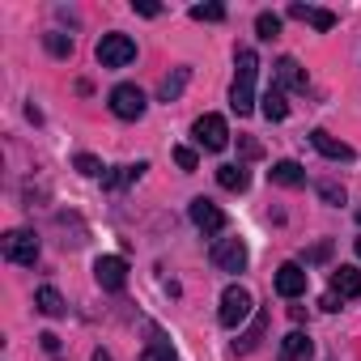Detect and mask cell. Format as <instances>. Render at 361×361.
I'll use <instances>...</instances> for the list:
<instances>
[{
	"instance_id": "cell-1",
	"label": "cell",
	"mask_w": 361,
	"mask_h": 361,
	"mask_svg": "<svg viewBox=\"0 0 361 361\" xmlns=\"http://www.w3.org/2000/svg\"><path fill=\"white\" fill-rule=\"evenodd\" d=\"M234 64H238V77H234V85H230V106H234V115H251V111H255V77H259V56H255L251 47H243Z\"/></svg>"
},
{
	"instance_id": "cell-2",
	"label": "cell",
	"mask_w": 361,
	"mask_h": 361,
	"mask_svg": "<svg viewBox=\"0 0 361 361\" xmlns=\"http://www.w3.org/2000/svg\"><path fill=\"white\" fill-rule=\"evenodd\" d=\"M0 251H5L9 264H22V268L39 264V238H35V230H9L5 238H0Z\"/></svg>"
},
{
	"instance_id": "cell-3",
	"label": "cell",
	"mask_w": 361,
	"mask_h": 361,
	"mask_svg": "<svg viewBox=\"0 0 361 361\" xmlns=\"http://www.w3.org/2000/svg\"><path fill=\"white\" fill-rule=\"evenodd\" d=\"M136 60V43L128 35H102L98 39V64L102 68H128Z\"/></svg>"
},
{
	"instance_id": "cell-4",
	"label": "cell",
	"mask_w": 361,
	"mask_h": 361,
	"mask_svg": "<svg viewBox=\"0 0 361 361\" xmlns=\"http://www.w3.org/2000/svg\"><path fill=\"white\" fill-rule=\"evenodd\" d=\"M192 132H196V145L209 149V153H221V149L230 145V123H226L221 115H200Z\"/></svg>"
},
{
	"instance_id": "cell-5",
	"label": "cell",
	"mask_w": 361,
	"mask_h": 361,
	"mask_svg": "<svg viewBox=\"0 0 361 361\" xmlns=\"http://www.w3.org/2000/svg\"><path fill=\"white\" fill-rule=\"evenodd\" d=\"M145 106H149V98H145L140 85H115V90H111V111H115V119H140Z\"/></svg>"
},
{
	"instance_id": "cell-6",
	"label": "cell",
	"mask_w": 361,
	"mask_h": 361,
	"mask_svg": "<svg viewBox=\"0 0 361 361\" xmlns=\"http://www.w3.org/2000/svg\"><path fill=\"white\" fill-rule=\"evenodd\" d=\"M251 293L243 289V285H230L226 293H221V310H217V319H221V327H238L247 314H251Z\"/></svg>"
},
{
	"instance_id": "cell-7",
	"label": "cell",
	"mask_w": 361,
	"mask_h": 361,
	"mask_svg": "<svg viewBox=\"0 0 361 361\" xmlns=\"http://www.w3.org/2000/svg\"><path fill=\"white\" fill-rule=\"evenodd\" d=\"M247 259H251V251H247L243 238H217V243H213V264H217L221 272H243Z\"/></svg>"
},
{
	"instance_id": "cell-8",
	"label": "cell",
	"mask_w": 361,
	"mask_h": 361,
	"mask_svg": "<svg viewBox=\"0 0 361 361\" xmlns=\"http://www.w3.org/2000/svg\"><path fill=\"white\" fill-rule=\"evenodd\" d=\"M188 213H192V221H196V230H200L204 238H213V234H221V230H226V213H221L213 200H204V196H196Z\"/></svg>"
},
{
	"instance_id": "cell-9",
	"label": "cell",
	"mask_w": 361,
	"mask_h": 361,
	"mask_svg": "<svg viewBox=\"0 0 361 361\" xmlns=\"http://www.w3.org/2000/svg\"><path fill=\"white\" fill-rule=\"evenodd\" d=\"M94 281H98L102 289L119 293V289L128 285V264H123L119 255H98V259H94Z\"/></svg>"
},
{
	"instance_id": "cell-10",
	"label": "cell",
	"mask_w": 361,
	"mask_h": 361,
	"mask_svg": "<svg viewBox=\"0 0 361 361\" xmlns=\"http://www.w3.org/2000/svg\"><path fill=\"white\" fill-rule=\"evenodd\" d=\"M306 285H310V272H306L302 264H281V268H276V293H281V298H302Z\"/></svg>"
},
{
	"instance_id": "cell-11",
	"label": "cell",
	"mask_w": 361,
	"mask_h": 361,
	"mask_svg": "<svg viewBox=\"0 0 361 361\" xmlns=\"http://www.w3.org/2000/svg\"><path fill=\"white\" fill-rule=\"evenodd\" d=\"M310 145H314L323 157H331V161H353V157H357V153H353V145H344V140L327 136L323 128H314V132H310Z\"/></svg>"
},
{
	"instance_id": "cell-12",
	"label": "cell",
	"mask_w": 361,
	"mask_h": 361,
	"mask_svg": "<svg viewBox=\"0 0 361 361\" xmlns=\"http://www.w3.org/2000/svg\"><path fill=\"white\" fill-rule=\"evenodd\" d=\"M331 293H340L344 302H348V298H361V272H357L353 264H340V268L331 272Z\"/></svg>"
},
{
	"instance_id": "cell-13",
	"label": "cell",
	"mask_w": 361,
	"mask_h": 361,
	"mask_svg": "<svg viewBox=\"0 0 361 361\" xmlns=\"http://www.w3.org/2000/svg\"><path fill=\"white\" fill-rule=\"evenodd\" d=\"M268 178H272L276 188H302V183H306V170H302L298 161H289V157H285V161H272Z\"/></svg>"
},
{
	"instance_id": "cell-14",
	"label": "cell",
	"mask_w": 361,
	"mask_h": 361,
	"mask_svg": "<svg viewBox=\"0 0 361 361\" xmlns=\"http://www.w3.org/2000/svg\"><path fill=\"white\" fill-rule=\"evenodd\" d=\"M264 331H268V310H255L251 327H247V331H238L234 348H238V353H255V348H259V340H264Z\"/></svg>"
},
{
	"instance_id": "cell-15",
	"label": "cell",
	"mask_w": 361,
	"mask_h": 361,
	"mask_svg": "<svg viewBox=\"0 0 361 361\" xmlns=\"http://www.w3.org/2000/svg\"><path fill=\"white\" fill-rule=\"evenodd\" d=\"M276 85H281V90H285V85H289V90H306V73H302V64H298L293 56H281V60H276Z\"/></svg>"
},
{
	"instance_id": "cell-16",
	"label": "cell",
	"mask_w": 361,
	"mask_h": 361,
	"mask_svg": "<svg viewBox=\"0 0 361 361\" xmlns=\"http://www.w3.org/2000/svg\"><path fill=\"white\" fill-rule=\"evenodd\" d=\"M259 111H264V119H272V123H281V119L289 115V102H285V90H281V85H268V90H264V98H259Z\"/></svg>"
},
{
	"instance_id": "cell-17",
	"label": "cell",
	"mask_w": 361,
	"mask_h": 361,
	"mask_svg": "<svg viewBox=\"0 0 361 361\" xmlns=\"http://www.w3.org/2000/svg\"><path fill=\"white\" fill-rule=\"evenodd\" d=\"M188 81H192V68H174V73L157 85V98H161V102H178V98H183V90H188Z\"/></svg>"
},
{
	"instance_id": "cell-18",
	"label": "cell",
	"mask_w": 361,
	"mask_h": 361,
	"mask_svg": "<svg viewBox=\"0 0 361 361\" xmlns=\"http://www.w3.org/2000/svg\"><path fill=\"white\" fill-rule=\"evenodd\" d=\"M310 340H306V331H289L285 340H281V361H310Z\"/></svg>"
},
{
	"instance_id": "cell-19",
	"label": "cell",
	"mask_w": 361,
	"mask_h": 361,
	"mask_svg": "<svg viewBox=\"0 0 361 361\" xmlns=\"http://www.w3.org/2000/svg\"><path fill=\"white\" fill-rule=\"evenodd\" d=\"M289 18L310 22L314 30H331V26H336V13H327V9H310V5H289Z\"/></svg>"
},
{
	"instance_id": "cell-20",
	"label": "cell",
	"mask_w": 361,
	"mask_h": 361,
	"mask_svg": "<svg viewBox=\"0 0 361 361\" xmlns=\"http://www.w3.org/2000/svg\"><path fill=\"white\" fill-rule=\"evenodd\" d=\"M35 306L47 314V319H60V314H68V302L60 298V289H51V285H43L39 293H35Z\"/></svg>"
},
{
	"instance_id": "cell-21",
	"label": "cell",
	"mask_w": 361,
	"mask_h": 361,
	"mask_svg": "<svg viewBox=\"0 0 361 361\" xmlns=\"http://www.w3.org/2000/svg\"><path fill=\"white\" fill-rule=\"evenodd\" d=\"M149 170V161H132V166H119L111 174H102V188H123V183H136V178Z\"/></svg>"
},
{
	"instance_id": "cell-22",
	"label": "cell",
	"mask_w": 361,
	"mask_h": 361,
	"mask_svg": "<svg viewBox=\"0 0 361 361\" xmlns=\"http://www.w3.org/2000/svg\"><path fill=\"white\" fill-rule=\"evenodd\" d=\"M217 183H221L226 192H247L251 174H247V166H217Z\"/></svg>"
},
{
	"instance_id": "cell-23",
	"label": "cell",
	"mask_w": 361,
	"mask_h": 361,
	"mask_svg": "<svg viewBox=\"0 0 361 361\" xmlns=\"http://www.w3.org/2000/svg\"><path fill=\"white\" fill-rule=\"evenodd\" d=\"M43 43H47V51H51L56 60H68V56H73V39H68V35H60V30L43 35Z\"/></svg>"
},
{
	"instance_id": "cell-24",
	"label": "cell",
	"mask_w": 361,
	"mask_h": 361,
	"mask_svg": "<svg viewBox=\"0 0 361 361\" xmlns=\"http://www.w3.org/2000/svg\"><path fill=\"white\" fill-rule=\"evenodd\" d=\"M255 30H259V39H276L281 35V18L276 13H259L255 18Z\"/></svg>"
},
{
	"instance_id": "cell-25",
	"label": "cell",
	"mask_w": 361,
	"mask_h": 361,
	"mask_svg": "<svg viewBox=\"0 0 361 361\" xmlns=\"http://www.w3.org/2000/svg\"><path fill=\"white\" fill-rule=\"evenodd\" d=\"M140 361H174V348H170L166 340H153V344L140 353Z\"/></svg>"
},
{
	"instance_id": "cell-26",
	"label": "cell",
	"mask_w": 361,
	"mask_h": 361,
	"mask_svg": "<svg viewBox=\"0 0 361 361\" xmlns=\"http://www.w3.org/2000/svg\"><path fill=\"white\" fill-rule=\"evenodd\" d=\"M174 161H178V170H196L200 166V157H196V149H188V145H174Z\"/></svg>"
},
{
	"instance_id": "cell-27",
	"label": "cell",
	"mask_w": 361,
	"mask_h": 361,
	"mask_svg": "<svg viewBox=\"0 0 361 361\" xmlns=\"http://www.w3.org/2000/svg\"><path fill=\"white\" fill-rule=\"evenodd\" d=\"M192 18H196V22H226V9H221V5H196Z\"/></svg>"
},
{
	"instance_id": "cell-28",
	"label": "cell",
	"mask_w": 361,
	"mask_h": 361,
	"mask_svg": "<svg viewBox=\"0 0 361 361\" xmlns=\"http://www.w3.org/2000/svg\"><path fill=\"white\" fill-rule=\"evenodd\" d=\"M73 166H77L81 174H90V178H94V174H102V161H98L94 153H77V157H73Z\"/></svg>"
},
{
	"instance_id": "cell-29",
	"label": "cell",
	"mask_w": 361,
	"mask_h": 361,
	"mask_svg": "<svg viewBox=\"0 0 361 361\" xmlns=\"http://www.w3.org/2000/svg\"><path fill=\"white\" fill-rule=\"evenodd\" d=\"M319 196H323V200H327V204H331V209H340V204H344V200H348V196H344V188H340V183H319Z\"/></svg>"
},
{
	"instance_id": "cell-30",
	"label": "cell",
	"mask_w": 361,
	"mask_h": 361,
	"mask_svg": "<svg viewBox=\"0 0 361 361\" xmlns=\"http://www.w3.org/2000/svg\"><path fill=\"white\" fill-rule=\"evenodd\" d=\"M132 9H136L140 18H157V13H161V5H153V0H132Z\"/></svg>"
},
{
	"instance_id": "cell-31",
	"label": "cell",
	"mask_w": 361,
	"mask_h": 361,
	"mask_svg": "<svg viewBox=\"0 0 361 361\" xmlns=\"http://www.w3.org/2000/svg\"><path fill=\"white\" fill-rule=\"evenodd\" d=\"M340 302H344L340 293H323V302H319V306H323V310H340Z\"/></svg>"
},
{
	"instance_id": "cell-32",
	"label": "cell",
	"mask_w": 361,
	"mask_h": 361,
	"mask_svg": "<svg viewBox=\"0 0 361 361\" xmlns=\"http://www.w3.org/2000/svg\"><path fill=\"white\" fill-rule=\"evenodd\" d=\"M39 340H43V348H47V353H56V348H60V336H51V331H43Z\"/></svg>"
},
{
	"instance_id": "cell-33",
	"label": "cell",
	"mask_w": 361,
	"mask_h": 361,
	"mask_svg": "<svg viewBox=\"0 0 361 361\" xmlns=\"http://www.w3.org/2000/svg\"><path fill=\"white\" fill-rule=\"evenodd\" d=\"M94 361H111V357H106V353H94Z\"/></svg>"
},
{
	"instance_id": "cell-34",
	"label": "cell",
	"mask_w": 361,
	"mask_h": 361,
	"mask_svg": "<svg viewBox=\"0 0 361 361\" xmlns=\"http://www.w3.org/2000/svg\"><path fill=\"white\" fill-rule=\"evenodd\" d=\"M357 259H361V238H357Z\"/></svg>"
},
{
	"instance_id": "cell-35",
	"label": "cell",
	"mask_w": 361,
	"mask_h": 361,
	"mask_svg": "<svg viewBox=\"0 0 361 361\" xmlns=\"http://www.w3.org/2000/svg\"><path fill=\"white\" fill-rule=\"evenodd\" d=\"M357 221H361V213H357Z\"/></svg>"
}]
</instances>
